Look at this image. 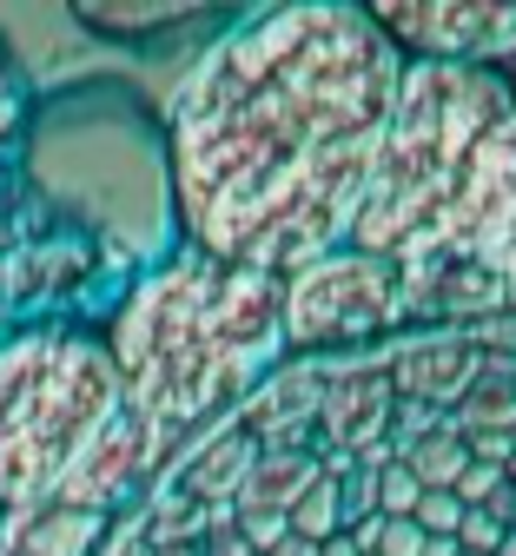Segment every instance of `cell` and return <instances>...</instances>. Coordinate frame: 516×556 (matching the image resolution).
I'll return each instance as SVG.
<instances>
[{
  "label": "cell",
  "mask_w": 516,
  "mask_h": 556,
  "mask_svg": "<svg viewBox=\"0 0 516 556\" xmlns=\"http://www.w3.org/2000/svg\"><path fill=\"white\" fill-rule=\"evenodd\" d=\"M404 60L364 8H265L218 34L166 106L179 239L291 278L351 239Z\"/></svg>",
  "instance_id": "obj_1"
},
{
  "label": "cell",
  "mask_w": 516,
  "mask_h": 556,
  "mask_svg": "<svg viewBox=\"0 0 516 556\" xmlns=\"http://www.w3.org/2000/svg\"><path fill=\"white\" fill-rule=\"evenodd\" d=\"M404 352L424 431L398 438L391 352L305 365L318 451L265 457L246 504L305 556H516V352L477 331Z\"/></svg>",
  "instance_id": "obj_2"
},
{
  "label": "cell",
  "mask_w": 516,
  "mask_h": 556,
  "mask_svg": "<svg viewBox=\"0 0 516 556\" xmlns=\"http://www.w3.org/2000/svg\"><path fill=\"white\" fill-rule=\"evenodd\" d=\"M398 271L483 265L516 245V100L490 66L404 60L351 239Z\"/></svg>",
  "instance_id": "obj_3"
},
{
  "label": "cell",
  "mask_w": 516,
  "mask_h": 556,
  "mask_svg": "<svg viewBox=\"0 0 516 556\" xmlns=\"http://www.w3.org/2000/svg\"><path fill=\"white\" fill-rule=\"evenodd\" d=\"M100 344L119 371L133 425L153 451H166L278 371V278L179 245L126 286V299L106 312Z\"/></svg>",
  "instance_id": "obj_4"
},
{
  "label": "cell",
  "mask_w": 516,
  "mask_h": 556,
  "mask_svg": "<svg viewBox=\"0 0 516 556\" xmlns=\"http://www.w3.org/2000/svg\"><path fill=\"white\" fill-rule=\"evenodd\" d=\"M126 417L119 371L100 331L27 325L0 338V517L53 510L66 477Z\"/></svg>",
  "instance_id": "obj_5"
},
{
  "label": "cell",
  "mask_w": 516,
  "mask_h": 556,
  "mask_svg": "<svg viewBox=\"0 0 516 556\" xmlns=\"http://www.w3.org/2000/svg\"><path fill=\"white\" fill-rule=\"evenodd\" d=\"M278 325H285V352H312V358L391 338L404 325V271L357 245H338L305 271L278 278Z\"/></svg>",
  "instance_id": "obj_6"
},
{
  "label": "cell",
  "mask_w": 516,
  "mask_h": 556,
  "mask_svg": "<svg viewBox=\"0 0 516 556\" xmlns=\"http://www.w3.org/2000/svg\"><path fill=\"white\" fill-rule=\"evenodd\" d=\"M93 278V239L47 213L14 166H0V338L60 325V305Z\"/></svg>",
  "instance_id": "obj_7"
},
{
  "label": "cell",
  "mask_w": 516,
  "mask_h": 556,
  "mask_svg": "<svg viewBox=\"0 0 516 556\" xmlns=\"http://www.w3.org/2000/svg\"><path fill=\"white\" fill-rule=\"evenodd\" d=\"M364 14L398 47V60L490 66V74L516 60V8H496V0H378Z\"/></svg>",
  "instance_id": "obj_8"
},
{
  "label": "cell",
  "mask_w": 516,
  "mask_h": 556,
  "mask_svg": "<svg viewBox=\"0 0 516 556\" xmlns=\"http://www.w3.org/2000/svg\"><path fill=\"white\" fill-rule=\"evenodd\" d=\"M106 517L80 510H27V517H0V556H87Z\"/></svg>",
  "instance_id": "obj_9"
},
{
  "label": "cell",
  "mask_w": 516,
  "mask_h": 556,
  "mask_svg": "<svg viewBox=\"0 0 516 556\" xmlns=\"http://www.w3.org/2000/svg\"><path fill=\"white\" fill-rule=\"evenodd\" d=\"M21 126H27V87H21V66H14L8 40H0V166L14 160Z\"/></svg>",
  "instance_id": "obj_10"
},
{
  "label": "cell",
  "mask_w": 516,
  "mask_h": 556,
  "mask_svg": "<svg viewBox=\"0 0 516 556\" xmlns=\"http://www.w3.org/2000/svg\"><path fill=\"white\" fill-rule=\"evenodd\" d=\"M496 286H503V312L516 318V245H509V258L496 265Z\"/></svg>",
  "instance_id": "obj_11"
},
{
  "label": "cell",
  "mask_w": 516,
  "mask_h": 556,
  "mask_svg": "<svg viewBox=\"0 0 516 556\" xmlns=\"http://www.w3.org/2000/svg\"><path fill=\"white\" fill-rule=\"evenodd\" d=\"M503 80H509V100H516V60H509V66H503Z\"/></svg>",
  "instance_id": "obj_12"
}]
</instances>
